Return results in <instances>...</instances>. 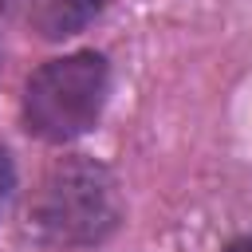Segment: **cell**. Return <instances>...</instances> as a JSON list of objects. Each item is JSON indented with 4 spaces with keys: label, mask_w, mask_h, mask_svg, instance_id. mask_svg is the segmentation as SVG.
Segmentation results:
<instances>
[{
    "label": "cell",
    "mask_w": 252,
    "mask_h": 252,
    "mask_svg": "<svg viewBox=\"0 0 252 252\" xmlns=\"http://www.w3.org/2000/svg\"><path fill=\"white\" fill-rule=\"evenodd\" d=\"M118 224V181L94 158H63L28 201V232L43 248H94Z\"/></svg>",
    "instance_id": "cell-1"
},
{
    "label": "cell",
    "mask_w": 252,
    "mask_h": 252,
    "mask_svg": "<svg viewBox=\"0 0 252 252\" xmlns=\"http://www.w3.org/2000/svg\"><path fill=\"white\" fill-rule=\"evenodd\" d=\"M12 189H16V161H12V154L0 146V213H4L8 197H12Z\"/></svg>",
    "instance_id": "cell-4"
},
{
    "label": "cell",
    "mask_w": 252,
    "mask_h": 252,
    "mask_svg": "<svg viewBox=\"0 0 252 252\" xmlns=\"http://www.w3.org/2000/svg\"><path fill=\"white\" fill-rule=\"evenodd\" d=\"M4 4H8V0H0V20H4Z\"/></svg>",
    "instance_id": "cell-6"
},
{
    "label": "cell",
    "mask_w": 252,
    "mask_h": 252,
    "mask_svg": "<svg viewBox=\"0 0 252 252\" xmlns=\"http://www.w3.org/2000/svg\"><path fill=\"white\" fill-rule=\"evenodd\" d=\"M224 252H252V232H244V236H236Z\"/></svg>",
    "instance_id": "cell-5"
},
{
    "label": "cell",
    "mask_w": 252,
    "mask_h": 252,
    "mask_svg": "<svg viewBox=\"0 0 252 252\" xmlns=\"http://www.w3.org/2000/svg\"><path fill=\"white\" fill-rule=\"evenodd\" d=\"M110 98V63L98 51H71L39 63L20 98L24 130L39 142L63 146L91 134Z\"/></svg>",
    "instance_id": "cell-2"
},
{
    "label": "cell",
    "mask_w": 252,
    "mask_h": 252,
    "mask_svg": "<svg viewBox=\"0 0 252 252\" xmlns=\"http://www.w3.org/2000/svg\"><path fill=\"white\" fill-rule=\"evenodd\" d=\"M102 8H106V0H20L24 24L39 39H71Z\"/></svg>",
    "instance_id": "cell-3"
}]
</instances>
